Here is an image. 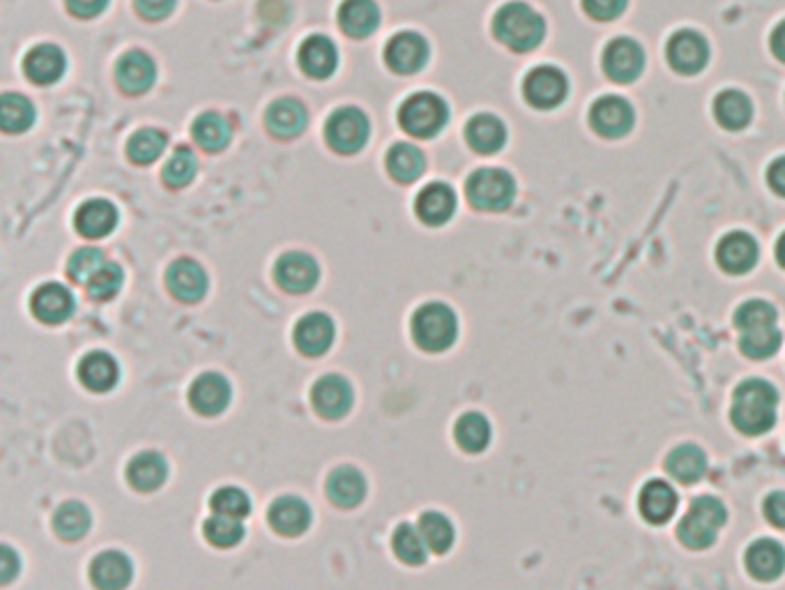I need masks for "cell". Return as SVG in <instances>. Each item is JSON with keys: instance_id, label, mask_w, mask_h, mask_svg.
<instances>
[{"instance_id": "7c38bea8", "label": "cell", "mask_w": 785, "mask_h": 590, "mask_svg": "<svg viewBox=\"0 0 785 590\" xmlns=\"http://www.w3.org/2000/svg\"><path fill=\"white\" fill-rule=\"evenodd\" d=\"M319 277H321L319 264L313 261V256H309L304 252H288L277 261V266H275L277 284L286 293H293V296L313 291V287L319 284Z\"/></svg>"}, {"instance_id": "7dc6e473", "label": "cell", "mask_w": 785, "mask_h": 590, "mask_svg": "<svg viewBox=\"0 0 785 590\" xmlns=\"http://www.w3.org/2000/svg\"><path fill=\"white\" fill-rule=\"evenodd\" d=\"M198 173V160L187 146H177L164 166V181L173 189L187 187Z\"/></svg>"}, {"instance_id": "ab89813d", "label": "cell", "mask_w": 785, "mask_h": 590, "mask_svg": "<svg viewBox=\"0 0 785 590\" xmlns=\"http://www.w3.org/2000/svg\"><path fill=\"white\" fill-rule=\"evenodd\" d=\"M457 443L470 454H480L490 443V425L482 413H465L454 427Z\"/></svg>"}, {"instance_id": "7bdbcfd3", "label": "cell", "mask_w": 785, "mask_h": 590, "mask_svg": "<svg viewBox=\"0 0 785 590\" xmlns=\"http://www.w3.org/2000/svg\"><path fill=\"white\" fill-rule=\"evenodd\" d=\"M166 146H169V135H164L162 129L148 127V129H139V132L129 139L127 155L134 164L146 166L160 160L164 155Z\"/></svg>"}, {"instance_id": "484cf974", "label": "cell", "mask_w": 785, "mask_h": 590, "mask_svg": "<svg viewBox=\"0 0 785 590\" xmlns=\"http://www.w3.org/2000/svg\"><path fill=\"white\" fill-rule=\"evenodd\" d=\"M74 227L88 240L106 238L118 227V210L106 199H91L81 204V208L77 210Z\"/></svg>"}, {"instance_id": "6da1fadb", "label": "cell", "mask_w": 785, "mask_h": 590, "mask_svg": "<svg viewBox=\"0 0 785 590\" xmlns=\"http://www.w3.org/2000/svg\"><path fill=\"white\" fill-rule=\"evenodd\" d=\"M778 392L770 381L749 379L732 395L730 420L744 436H762L776 425Z\"/></svg>"}, {"instance_id": "277c9868", "label": "cell", "mask_w": 785, "mask_h": 590, "mask_svg": "<svg viewBox=\"0 0 785 590\" xmlns=\"http://www.w3.org/2000/svg\"><path fill=\"white\" fill-rule=\"evenodd\" d=\"M413 339L429 354H442L452 348L459 337V321L452 308L442 302L422 304L411 323Z\"/></svg>"}, {"instance_id": "2e32d148", "label": "cell", "mask_w": 785, "mask_h": 590, "mask_svg": "<svg viewBox=\"0 0 785 590\" xmlns=\"http://www.w3.org/2000/svg\"><path fill=\"white\" fill-rule=\"evenodd\" d=\"M385 60L390 70L396 74H417L426 60H429V45H426V39L419 33H399L390 39Z\"/></svg>"}, {"instance_id": "816d5d0a", "label": "cell", "mask_w": 785, "mask_h": 590, "mask_svg": "<svg viewBox=\"0 0 785 590\" xmlns=\"http://www.w3.org/2000/svg\"><path fill=\"white\" fill-rule=\"evenodd\" d=\"M106 264V256L97 247H83L72 254L70 264H67V275L77 284H88L93 275Z\"/></svg>"}, {"instance_id": "4316f807", "label": "cell", "mask_w": 785, "mask_h": 590, "mask_svg": "<svg viewBox=\"0 0 785 590\" xmlns=\"http://www.w3.org/2000/svg\"><path fill=\"white\" fill-rule=\"evenodd\" d=\"M134 579V565L123 552H102L91 563V581L97 590H125Z\"/></svg>"}, {"instance_id": "44dd1931", "label": "cell", "mask_w": 785, "mask_h": 590, "mask_svg": "<svg viewBox=\"0 0 785 590\" xmlns=\"http://www.w3.org/2000/svg\"><path fill=\"white\" fill-rule=\"evenodd\" d=\"M157 79V65L146 51H127L116 65V81L129 95H143Z\"/></svg>"}, {"instance_id": "ba28073f", "label": "cell", "mask_w": 785, "mask_h": 590, "mask_svg": "<svg viewBox=\"0 0 785 590\" xmlns=\"http://www.w3.org/2000/svg\"><path fill=\"white\" fill-rule=\"evenodd\" d=\"M569 93L567 77L551 65L534 68L523 81V95L530 106L540 108V112H551V108L565 102Z\"/></svg>"}, {"instance_id": "db71d44e", "label": "cell", "mask_w": 785, "mask_h": 590, "mask_svg": "<svg viewBox=\"0 0 785 590\" xmlns=\"http://www.w3.org/2000/svg\"><path fill=\"white\" fill-rule=\"evenodd\" d=\"M177 0H134L137 12L148 21H162L175 10Z\"/></svg>"}, {"instance_id": "f1b7e54d", "label": "cell", "mask_w": 785, "mask_h": 590, "mask_svg": "<svg viewBox=\"0 0 785 590\" xmlns=\"http://www.w3.org/2000/svg\"><path fill=\"white\" fill-rule=\"evenodd\" d=\"M166 477L169 464L160 452H141L134 456L127 466V483L141 494H150L164 487Z\"/></svg>"}, {"instance_id": "8fae6325", "label": "cell", "mask_w": 785, "mask_h": 590, "mask_svg": "<svg viewBox=\"0 0 785 590\" xmlns=\"http://www.w3.org/2000/svg\"><path fill=\"white\" fill-rule=\"evenodd\" d=\"M666 56H668L670 68L678 74L693 77V74L703 72L705 65L709 62V45L701 33L680 31L668 39Z\"/></svg>"}, {"instance_id": "4dcf8cb0", "label": "cell", "mask_w": 785, "mask_h": 590, "mask_svg": "<svg viewBox=\"0 0 785 590\" xmlns=\"http://www.w3.org/2000/svg\"><path fill=\"white\" fill-rule=\"evenodd\" d=\"M307 108L302 102L293 100V97H284L277 100L270 108H267L265 116V125L270 132L279 139H296L304 132L307 127Z\"/></svg>"}, {"instance_id": "ac0fdd59", "label": "cell", "mask_w": 785, "mask_h": 590, "mask_svg": "<svg viewBox=\"0 0 785 590\" xmlns=\"http://www.w3.org/2000/svg\"><path fill=\"white\" fill-rule=\"evenodd\" d=\"M716 264L728 275H744L758 264L755 240L744 231H732L716 247Z\"/></svg>"}, {"instance_id": "9a60e30c", "label": "cell", "mask_w": 785, "mask_h": 590, "mask_svg": "<svg viewBox=\"0 0 785 590\" xmlns=\"http://www.w3.org/2000/svg\"><path fill=\"white\" fill-rule=\"evenodd\" d=\"M166 287L175 300L194 304L208 293V275L196 261L177 258L166 270Z\"/></svg>"}, {"instance_id": "f35d334b", "label": "cell", "mask_w": 785, "mask_h": 590, "mask_svg": "<svg viewBox=\"0 0 785 590\" xmlns=\"http://www.w3.org/2000/svg\"><path fill=\"white\" fill-rule=\"evenodd\" d=\"M93 527L91 510L79 500H67L54 514V529L65 542L81 540Z\"/></svg>"}, {"instance_id": "e0dca14e", "label": "cell", "mask_w": 785, "mask_h": 590, "mask_svg": "<svg viewBox=\"0 0 785 590\" xmlns=\"http://www.w3.org/2000/svg\"><path fill=\"white\" fill-rule=\"evenodd\" d=\"M31 310H33L35 319H39L42 323L60 325L74 314L77 302H74V296L70 293V289H65L62 284L49 281V284H42V287L33 293Z\"/></svg>"}, {"instance_id": "3957f363", "label": "cell", "mask_w": 785, "mask_h": 590, "mask_svg": "<svg viewBox=\"0 0 785 590\" xmlns=\"http://www.w3.org/2000/svg\"><path fill=\"white\" fill-rule=\"evenodd\" d=\"M728 510L719 498L714 496H699L695 498L686 514L682 517L678 527V537L686 549H707L716 542V535L726 527Z\"/></svg>"}, {"instance_id": "7a4b0ae2", "label": "cell", "mask_w": 785, "mask_h": 590, "mask_svg": "<svg viewBox=\"0 0 785 590\" xmlns=\"http://www.w3.org/2000/svg\"><path fill=\"white\" fill-rule=\"evenodd\" d=\"M493 33L503 45L516 54L536 49L544 42L546 24L542 14H536L526 3H507L493 19Z\"/></svg>"}, {"instance_id": "11a10c76", "label": "cell", "mask_w": 785, "mask_h": 590, "mask_svg": "<svg viewBox=\"0 0 785 590\" xmlns=\"http://www.w3.org/2000/svg\"><path fill=\"white\" fill-rule=\"evenodd\" d=\"M762 512L774 529H785V491H774L762 502Z\"/></svg>"}, {"instance_id": "30bf717a", "label": "cell", "mask_w": 785, "mask_h": 590, "mask_svg": "<svg viewBox=\"0 0 785 590\" xmlns=\"http://www.w3.org/2000/svg\"><path fill=\"white\" fill-rule=\"evenodd\" d=\"M603 72L615 83H632L645 68V54L638 42L630 37H617L609 42L601 56Z\"/></svg>"}, {"instance_id": "603a6c76", "label": "cell", "mask_w": 785, "mask_h": 590, "mask_svg": "<svg viewBox=\"0 0 785 590\" xmlns=\"http://www.w3.org/2000/svg\"><path fill=\"white\" fill-rule=\"evenodd\" d=\"M415 210L424 224L442 227L452 220V215L457 210V194L450 185L431 183L429 187H424L419 192Z\"/></svg>"}, {"instance_id": "ffe728a7", "label": "cell", "mask_w": 785, "mask_h": 590, "mask_svg": "<svg viewBox=\"0 0 785 590\" xmlns=\"http://www.w3.org/2000/svg\"><path fill=\"white\" fill-rule=\"evenodd\" d=\"M293 342L298 346V351L307 358H319L323 354L330 351V346L334 344V323L327 314L313 312L307 314L298 321L296 333H293Z\"/></svg>"}, {"instance_id": "680465c9", "label": "cell", "mask_w": 785, "mask_h": 590, "mask_svg": "<svg viewBox=\"0 0 785 590\" xmlns=\"http://www.w3.org/2000/svg\"><path fill=\"white\" fill-rule=\"evenodd\" d=\"M767 183L770 187L785 199V158H778L767 169Z\"/></svg>"}, {"instance_id": "8992f818", "label": "cell", "mask_w": 785, "mask_h": 590, "mask_svg": "<svg viewBox=\"0 0 785 590\" xmlns=\"http://www.w3.org/2000/svg\"><path fill=\"white\" fill-rule=\"evenodd\" d=\"M465 194L477 210L503 212L513 201L516 183L503 169H480L467 178Z\"/></svg>"}, {"instance_id": "ee69618b", "label": "cell", "mask_w": 785, "mask_h": 590, "mask_svg": "<svg viewBox=\"0 0 785 590\" xmlns=\"http://www.w3.org/2000/svg\"><path fill=\"white\" fill-rule=\"evenodd\" d=\"M392 552L396 554V558L401 563L406 565H424L426 563V552H429V546H426L419 529H415L413 523H401V527H396L394 535H392Z\"/></svg>"}, {"instance_id": "8d00e7d4", "label": "cell", "mask_w": 785, "mask_h": 590, "mask_svg": "<svg viewBox=\"0 0 785 590\" xmlns=\"http://www.w3.org/2000/svg\"><path fill=\"white\" fill-rule=\"evenodd\" d=\"M192 135H194V141L204 150L221 152L229 148V143L233 139V127L221 114L208 112L194 120Z\"/></svg>"}, {"instance_id": "6f0895ef", "label": "cell", "mask_w": 785, "mask_h": 590, "mask_svg": "<svg viewBox=\"0 0 785 590\" xmlns=\"http://www.w3.org/2000/svg\"><path fill=\"white\" fill-rule=\"evenodd\" d=\"M19 558L16 554L10 549V546H3V552H0V583L8 586L16 575H19Z\"/></svg>"}, {"instance_id": "74e56055", "label": "cell", "mask_w": 785, "mask_h": 590, "mask_svg": "<svg viewBox=\"0 0 785 590\" xmlns=\"http://www.w3.org/2000/svg\"><path fill=\"white\" fill-rule=\"evenodd\" d=\"M388 171L396 183H415L426 171L424 152L413 143H396L388 152Z\"/></svg>"}, {"instance_id": "f546056e", "label": "cell", "mask_w": 785, "mask_h": 590, "mask_svg": "<svg viewBox=\"0 0 785 590\" xmlns=\"http://www.w3.org/2000/svg\"><path fill=\"white\" fill-rule=\"evenodd\" d=\"M327 496L336 508L353 510L367 496V477L353 466L336 468L327 477Z\"/></svg>"}, {"instance_id": "52a82bcc", "label": "cell", "mask_w": 785, "mask_h": 590, "mask_svg": "<svg viewBox=\"0 0 785 590\" xmlns=\"http://www.w3.org/2000/svg\"><path fill=\"white\" fill-rule=\"evenodd\" d=\"M369 132H371L369 118L365 116V112H360V108L355 106L336 108L325 125L327 143L336 152H342V155H355V152H360L369 141Z\"/></svg>"}, {"instance_id": "60d3db41", "label": "cell", "mask_w": 785, "mask_h": 590, "mask_svg": "<svg viewBox=\"0 0 785 590\" xmlns=\"http://www.w3.org/2000/svg\"><path fill=\"white\" fill-rule=\"evenodd\" d=\"M417 529H419V533H422L426 546H429V549H431L434 554H440V556H442V554H447V552L452 549L457 533H454V523H452L450 519H447L445 514H440V512H424V514L419 517Z\"/></svg>"}, {"instance_id": "c3c4849f", "label": "cell", "mask_w": 785, "mask_h": 590, "mask_svg": "<svg viewBox=\"0 0 785 590\" xmlns=\"http://www.w3.org/2000/svg\"><path fill=\"white\" fill-rule=\"evenodd\" d=\"M204 535L217 549H231L244 540V527L240 519L215 514L204 523Z\"/></svg>"}, {"instance_id": "4fadbf2b", "label": "cell", "mask_w": 785, "mask_h": 590, "mask_svg": "<svg viewBox=\"0 0 785 590\" xmlns=\"http://www.w3.org/2000/svg\"><path fill=\"white\" fill-rule=\"evenodd\" d=\"M311 404L321 418L342 420L353 408V385L339 374H327L313 385Z\"/></svg>"}, {"instance_id": "f907efd6", "label": "cell", "mask_w": 785, "mask_h": 590, "mask_svg": "<svg viewBox=\"0 0 785 590\" xmlns=\"http://www.w3.org/2000/svg\"><path fill=\"white\" fill-rule=\"evenodd\" d=\"M123 281H125L123 268L118 264H114V261H106V264L93 275V279L85 284V287H88L91 298L104 302V300H111L120 293Z\"/></svg>"}, {"instance_id": "cb8c5ba5", "label": "cell", "mask_w": 785, "mask_h": 590, "mask_svg": "<svg viewBox=\"0 0 785 590\" xmlns=\"http://www.w3.org/2000/svg\"><path fill=\"white\" fill-rule=\"evenodd\" d=\"M298 62L307 77L327 79L334 74L336 65H339V54H336V47L330 37L311 35L302 42V47L298 51Z\"/></svg>"}, {"instance_id": "94428289", "label": "cell", "mask_w": 785, "mask_h": 590, "mask_svg": "<svg viewBox=\"0 0 785 590\" xmlns=\"http://www.w3.org/2000/svg\"><path fill=\"white\" fill-rule=\"evenodd\" d=\"M776 261L781 268H785V233L778 238V243H776Z\"/></svg>"}, {"instance_id": "83f0119b", "label": "cell", "mask_w": 785, "mask_h": 590, "mask_svg": "<svg viewBox=\"0 0 785 590\" xmlns=\"http://www.w3.org/2000/svg\"><path fill=\"white\" fill-rule=\"evenodd\" d=\"M79 381L85 390L91 392H108L118 385L120 379V367L114 356L104 351H93L81 358L79 362Z\"/></svg>"}, {"instance_id": "d6a6232c", "label": "cell", "mask_w": 785, "mask_h": 590, "mask_svg": "<svg viewBox=\"0 0 785 590\" xmlns=\"http://www.w3.org/2000/svg\"><path fill=\"white\" fill-rule=\"evenodd\" d=\"M339 26L350 37H369L380 26V10L373 0H344L339 8Z\"/></svg>"}, {"instance_id": "d6986e66", "label": "cell", "mask_w": 785, "mask_h": 590, "mask_svg": "<svg viewBox=\"0 0 785 590\" xmlns=\"http://www.w3.org/2000/svg\"><path fill=\"white\" fill-rule=\"evenodd\" d=\"M311 519H313L311 508L300 496H281L273 502L270 512H267V521H270L273 531H277L284 537L304 535L311 527Z\"/></svg>"}, {"instance_id": "9c48e42d", "label": "cell", "mask_w": 785, "mask_h": 590, "mask_svg": "<svg viewBox=\"0 0 785 590\" xmlns=\"http://www.w3.org/2000/svg\"><path fill=\"white\" fill-rule=\"evenodd\" d=\"M634 108L624 97L605 95L599 97L590 108V125L599 137L622 139L632 132L634 127Z\"/></svg>"}, {"instance_id": "681fc988", "label": "cell", "mask_w": 785, "mask_h": 590, "mask_svg": "<svg viewBox=\"0 0 785 590\" xmlns=\"http://www.w3.org/2000/svg\"><path fill=\"white\" fill-rule=\"evenodd\" d=\"M210 508L215 514L242 521L252 512V500L238 487H221L210 496Z\"/></svg>"}, {"instance_id": "5b68a950", "label": "cell", "mask_w": 785, "mask_h": 590, "mask_svg": "<svg viewBox=\"0 0 785 590\" xmlns=\"http://www.w3.org/2000/svg\"><path fill=\"white\" fill-rule=\"evenodd\" d=\"M447 120H450V108L445 100L434 93H417L401 104L399 123L408 135L417 139H434L440 135Z\"/></svg>"}, {"instance_id": "9f6ffc18", "label": "cell", "mask_w": 785, "mask_h": 590, "mask_svg": "<svg viewBox=\"0 0 785 590\" xmlns=\"http://www.w3.org/2000/svg\"><path fill=\"white\" fill-rule=\"evenodd\" d=\"M65 5L79 19H95L106 10L108 0H65Z\"/></svg>"}, {"instance_id": "836d02e7", "label": "cell", "mask_w": 785, "mask_h": 590, "mask_svg": "<svg viewBox=\"0 0 785 590\" xmlns=\"http://www.w3.org/2000/svg\"><path fill=\"white\" fill-rule=\"evenodd\" d=\"M465 139L470 148L482 152V155H493V152H498L505 146L507 127L496 116L480 114L465 125Z\"/></svg>"}, {"instance_id": "91938a15", "label": "cell", "mask_w": 785, "mask_h": 590, "mask_svg": "<svg viewBox=\"0 0 785 590\" xmlns=\"http://www.w3.org/2000/svg\"><path fill=\"white\" fill-rule=\"evenodd\" d=\"M770 45H772V54H774L781 62H785V21H781V24L774 28Z\"/></svg>"}, {"instance_id": "d4e9b609", "label": "cell", "mask_w": 785, "mask_h": 590, "mask_svg": "<svg viewBox=\"0 0 785 590\" xmlns=\"http://www.w3.org/2000/svg\"><path fill=\"white\" fill-rule=\"evenodd\" d=\"M678 494L663 479H649V483L640 489L638 494V510L640 517L647 523H655V527H661V523L670 521V517L678 512Z\"/></svg>"}, {"instance_id": "f6af8a7d", "label": "cell", "mask_w": 785, "mask_h": 590, "mask_svg": "<svg viewBox=\"0 0 785 590\" xmlns=\"http://www.w3.org/2000/svg\"><path fill=\"white\" fill-rule=\"evenodd\" d=\"M781 342L783 335L776 325L760 327V331L742 333V337H739V348H742V354L749 356L751 360H767L778 351Z\"/></svg>"}, {"instance_id": "5bb4252c", "label": "cell", "mask_w": 785, "mask_h": 590, "mask_svg": "<svg viewBox=\"0 0 785 590\" xmlns=\"http://www.w3.org/2000/svg\"><path fill=\"white\" fill-rule=\"evenodd\" d=\"M231 397H233L231 383L221 374H215V371L200 374L189 387V406L198 415H206V418H215V415H221L227 410Z\"/></svg>"}, {"instance_id": "1f68e13d", "label": "cell", "mask_w": 785, "mask_h": 590, "mask_svg": "<svg viewBox=\"0 0 785 590\" xmlns=\"http://www.w3.org/2000/svg\"><path fill=\"white\" fill-rule=\"evenodd\" d=\"M67 68V60L60 47L56 45H39L28 51L24 60L26 77L37 85H51L56 83Z\"/></svg>"}, {"instance_id": "e575fe53", "label": "cell", "mask_w": 785, "mask_h": 590, "mask_svg": "<svg viewBox=\"0 0 785 590\" xmlns=\"http://www.w3.org/2000/svg\"><path fill=\"white\" fill-rule=\"evenodd\" d=\"M666 471L682 485H695L707 473V456L693 443L678 446L666 456Z\"/></svg>"}, {"instance_id": "7402d4cb", "label": "cell", "mask_w": 785, "mask_h": 590, "mask_svg": "<svg viewBox=\"0 0 785 590\" xmlns=\"http://www.w3.org/2000/svg\"><path fill=\"white\" fill-rule=\"evenodd\" d=\"M744 565L753 579L774 581L785 570V549L783 544L772 537H760L751 542L744 554Z\"/></svg>"}, {"instance_id": "b9f144b4", "label": "cell", "mask_w": 785, "mask_h": 590, "mask_svg": "<svg viewBox=\"0 0 785 590\" xmlns=\"http://www.w3.org/2000/svg\"><path fill=\"white\" fill-rule=\"evenodd\" d=\"M35 123V106L28 97L5 93L0 100V125H3L5 132L21 135L31 129Z\"/></svg>"}, {"instance_id": "d590c367", "label": "cell", "mask_w": 785, "mask_h": 590, "mask_svg": "<svg viewBox=\"0 0 785 590\" xmlns=\"http://www.w3.org/2000/svg\"><path fill=\"white\" fill-rule=\"evenodd\" d=\"M753 106L751 100L739 91H724L714 100V118L724 129L739 132L751 123Z\"/></svg>"}, {"instance_id": "bcb514c9", "label": "cell", "mask_w": 785, "mask_h": 590, "mask_svg": "<svg viewBox=\"0 0 785 590\" xmlns=\"http://www.w3.org/2000/svg\"><path fill=\"white\" fill-rule=\"evenodd\" d=\"M776 321L778 314L774 310V304L765 300H749L744 304H739L735 312V325L739 333L760 331V327H774Z\"/></svg>"}, {"instance_id": "f5cc1de1", "label": "cell", "mask_w": 785, "mask_h": 590, "mask_svg": "<svg viewBox=\"0 0 785 590\" xmlns=\"http://www.w3.org/2000/svg\"><path fill=\"white\" fill-rule=\"evenodd\" d=\"M580 3L590 19L613 21L626 10V3H630V0H580Z\"/></svg>"}]
</instances>
